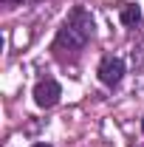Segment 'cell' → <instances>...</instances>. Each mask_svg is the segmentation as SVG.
<instances>
[{
  "label": "cell",
  "mask_w": 144,
  "mask_h": 147,
  "mask_svg": "<svg viewBox=\"0 0 144 147\" xmlns=\"http://www.w3.org/2000/svg\"><path fill=\"white\" fill-rule=\"evenodd\" d=\"M59 96H62V88H59L57 79H42V82H37L34 102L40 108H54L57 102H59Z\"/></svg>",
  "instance_id": "cell-2"
},
{
  "label": "cell",
  "mask_w": 144,
  "mask_h": 147,
  "mask_svg": "<svg viewBox=\"0 0 144 147\" xmlns=\"http://www.w3.org/2000/svg\"><path fill=\"white\" fill-rule=\"evenodd\" d=\"M122 23L124 26H139L141 23V9L136 3H124L122 6Z\"/></svg>",
  "instance_id": "cell-4"
},
{
  "label": "cell",
  "mask_w": 144,
  "mask_h": 147,
  "mask_svg": "<svg viewBox=\"0 0 144 147\" xmlns=\"http://www.w3.org/2000/svg\"><path fill=\"white\" fill-rule=\"evenodd\" d=\"M122 76H124V62H122L119 57H105L102 65H99V79L113 88V85L122 82Z\"/></svg>",
  "instance_id": "cell-3"
},
{
  "label": "cell",
  "mask_w": 144,
  "mask_h": 147,
  "mask_svg": "<svg viewBox=\"0 0 144 147\" xmlns=\"http://www.w3.org/2000/svg\"><path fill=\"white\" fill-rule=\"evenodd\" d=\"M31 147H51V144H45V142H40V144H31Z\"/></svg>",
  "instance_id": "cell-5"
},
{
  "label": "cell",
  "mask_w": 144,
  "mask_h": 147,
  "mask_svg": "<svg viewBox=\"0 0 144 147\" xmlns=\"http://www.w3.org/2000/svg\"><path fill=\"white\" fill-rule=\"evenodd\" d=\"M141 127H144V122H141Z\"/></svg>",
  "instance_id": "cell-6"
},
{
  "label": "cell",
  "mask_w": 144,
  "mask_h": 147,
  "mask_svg": "<svg viewBox=\"0 0 144 147\" xmlns=\"http://www.w3.org/2000/svg\"><path fill=\"white\" fill-rule=\"evenodd\" d=\"M93 37V17H90V11L85 9H73L68 20L62 23V28L57 31V40H54V51L57 54H65V51H82L85 45H88V40Z\"/></svg>",
  "instance_id": "cell-1"
}]
</instances>
